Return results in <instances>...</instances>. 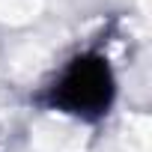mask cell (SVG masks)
<instances>
[{"label": "cell", "mask_w": 152, "mask_h": 152, "mask_svg": "<svg viewBox=\"0 0 152 152\" xmlns=\"http://www.w3.org/2000/svg\"><path fill=\"white\" fill-rule=\"evenodd\" d=\"M113 99V75L107 63L96 54H84L78 60H72L69 69L63 72V78L51 90V104L78 113V116H99L107 110Z\"/></svg>", "instance_id": "obj_1"}]
</instances>
